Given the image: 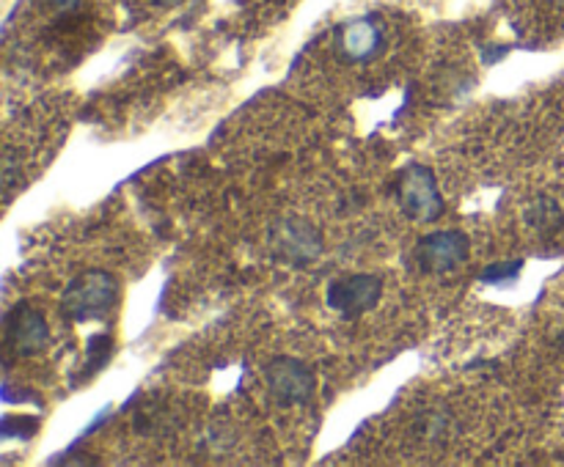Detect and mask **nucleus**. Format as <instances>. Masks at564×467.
Wrapping results in <instances>:
<instances>
[{
    "label": "nucleus",
    "instance_id": "2",
    "mask_svg": "<svg viewBox=\"0 0 564 467\" xmlns=\"http://www.w3.org/2000/svg\"><path fill=\"white\" fill-rule=\"evenodd\" d=\"M397 201L405 218L416 223H432L443 214V198L435 174L427 165H408L397 179Z\"/></svg>",
    "mask_w": 564,
    "mask_h": 467
},
{
    "label": "nucleus",
    "instance_id": "4",
    "mask_svg": "<svg viewBox=\"0 0 564 467\" xmlns=\"http://www.w3.org/2000/svg\"><path fill=\"white\" fill-rule=\"evenodd\" d=\"M416 264L427 275H446L468 258V236L463 231H432L416 242Z\"/></svg>",
    "mask_w": 564,
    "mask_h": 467
},
{
    "label": "nucleus",
    "instance_id": "7",
    "mask_svg": "<svg viewBox=\"0 0 564 467\" xmlns=\"http://www.w3.org/2000/svg\"><path fill=\"white\" fill-rule=\"evenodd\" d=\"M265 382L281 404H306L314 393V374L295 357H273L265 368Z\"/></svg>",
    "mask_w": 564,
    "mask_h": 467
},
{
    "label": "nucleus",
    "instance_id": "5",
    "mask_svg": "<svg viewBox=\"0 0 564 467\" xmlns=\"http://www.w3.org/2000/svg\"><path fill=\"white\" fill-rule=\"evenodd\" d=\"M51 327L45 313L31 302H18L7 316V349L18 357L40 355L47 349Z\"/></svg>",
    "mask_w": 564,
    "mask_h": 467
},
{
    "label": "nucleus",
    "instance_id": "14",
    "mask_svg": "<svg viewBox=\"0 0 564 467\" xmlns=\"http://www.w3.org/2000/svg\"><path fill=\"white\" fill-rule=\"evenodd\" d=\"M548 3H553L556 9H564V0H548Z\"/></svg>",
    "mask_w": 564,
    "mask_h": 467
},
{
    "label": "nucleus",
    "instance_id": "11",
    "mask_svg": "<svg viewBox=\"0 0 564 467\" xmlns=\"http://www.w3.org/2000/svg\"><path fill=\"white\" fill-rule=\"evenodd\" d=\"M518 269H520V262L496 264V267H490V269H485V273H482V280L493 283V280H496V275H501V278H512V275H518Z\"/></svg>",
    "mask_w": 564,
    "mask_h": 467
},
{
    "label": "nucleus",
    "instance_id": "13",
    "mask_svg": "<svg viewBox=\"0 0 564 467\" xmlns=\"http://www.w3.org/2000/svg\"><path fill=\"white\" fill-rule=\"evenodd\" d=\"M150 3H155V5H161V9H174V5H179V3H185V0H150Z\"/></svg>",
    "mask_w": 564,
    "mask_h": 467
},
{
    "label": "nucleus",
    "instance_id": "1",
    "mask_svg": "<svg viewBox=\"0 0 564 467\" xmlns=\"http://www.w3.org/2000/svg\"><path fill=\"white\" fill-rule=\"evenodd\" d=\"M119 300V280L106 269H89L78 275L64 291V316L73 322H95L106 319Z\"/></svg>",
    "mask_w": 564,
    "mask_h": 467
},
{
    "label": "nucleus",
    "instance_id": "12",
    "mask_svg": "<svg viewBox=\"0 0 564 467\" xmlns=\"http://www.w3.org/2000/svg\"><path fill=\"white\" fill-rule=\"evenodd\" d=\"M47 5H53L56 11H73L78 9L80 0H47Z\"/></svg>",
    "mask_w": 564,
    "mask_h": 467
},
{
    "label": "nucleus",
    "instance_id": "8",
    "mask_svg": "<svg viewBox=\"0 0 564 467\" xmlns=\"http://www.w3.org/2000/svg\"><path fill=\"white\" fill-rule=\"evenodd\" d=\"M339 49L347 55L350 60H369L386 44L383 36V27L375 16H358V20H350L339 27Z\"/></svg>",
    "mask_w": 564,
    "mask_h": 467
},
{
    "label": "nucleus",
    "instance_id": "10",
    "mask_svg": "<svg viewBox=\"0 0 564 467\" xmlns=\"http://www.w3.org/2000/svg\"><path fill=\"white\" fill-rule=\"evenodd\" d=\"M419 429H421V437L424 440H443L446 437V418L441 415V412H430V415H424L421 418V423H419Z\"/></svg>",
    "mask_w": 564,
    "mask_h": 467
},
{
    "label": "nucleus",
    "instance_id": "3",
    "mask_svg": "<svg viewBox=\"0 0 564 467\" xmlns=\"http://www.w3.org/2000/svg\"><path fill=\"white\" fill-rule=\"evenodd\" d=\"M267 245L278 262L289 264V267H306V264L317 262V256L322 253V236L309 220L281 218L270 225Z\"/></svg>",
    "mask_w": 564,
    "mask_h": 467
},
{
    "label": "nucleus",
    "instance_id": "6",
    "mask_svg": "<svg viewBox=\"0 0 564 467\" xmlns=\"http://www.w3.org/2000/svg\"><path fill=\"white\" fill-rule=\"evenodd\" d=\"M383 280L377 275H342L328 286V305L342 313L344 319H355L369 313L380 302Z\"/></svg>",
    "mask_w": 564,
    "mask_h": 467
},
{
    "label": "nucleus",
    "instance_id": "9",
    "mask_svg": "<svg viewBox=\"0 0 564 467\" xmlns=\"http://www.w3.org/2000/svg\"><path fill=\"white\" fill-rule=\"evenodd\" d=\"M526 223L531 225L540 234H556L564 225V212L559 207V201H553L551 196H537L534 201L526 207Z\"/></svg>",
    "mask_w": 564,
    "mask_h": 467
}]
</instances>
